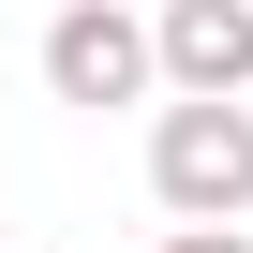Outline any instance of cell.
Returning <instances> with one entry per match:
<instances>
[{
    "mask_svg": "<svg viewBox=\"0 0 253 253\" xmlns=\"http://www.w3.org/2000/svg\"><path fill=\"white\" fill-rule=\"evenodd\" d=\"M45 89H60V104H134V89H149V15H119V0L45 15Z\"/></svg>",
    "mask_w": 253,
    "mask_h": 253,
    "instance_id": "obj_3",
    "label": "cell"
},
{
    "mask_svg": "<svg viewBox=\"0 0 253 253\" xmlns=\"http://www.w3.org/2000/svg\"><path fill=\"white\" fill-rule=\"evenodd\" d=\"M149 75L179 104H238L253 89V0H164L149 15Z\"/></svg>",
    "mask_w": 253,
    "mask_h": 253,
    "instance_id": "obj_2",
    "label": "cell"
},
{
    "mask_svg": "<svg viewBox=\"0 0 253 253\" xmlns=\"http://www.w3.org/2000/svg\"><path fill=\"white\" fill-rule=\"evenodd\" d=\"M149 194L179 223H238L253 209V104H164L149 119Z\"/></svg>",
    "mask_w": 253,
    "mask_h": 253,
    "instance_id": "obj_1",
    "label": "cell"
},
{
    "mask_svg": "<svg viewBox=\"0 0 253 253\" xmlns=\"http://www.w3.org/2000/svg\"><path fill=\"white\" fill-rule=\"evenodd\" d=\"M149 253H253V238H238V223H164Z\"/></svg>",
    "mask_w": 253,
    "mask_h": 253,
    "instance_id": "obj_4",
    "label": "cell"
}]
</instances>
